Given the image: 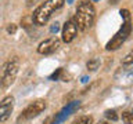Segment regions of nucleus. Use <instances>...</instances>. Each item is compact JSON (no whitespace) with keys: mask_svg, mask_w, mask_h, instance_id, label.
<instances>
[{"mask_svg":"<svg viewBox=\"0 0 133 124\" xmlns=\"http://www.w3.org/2000/svg\"><path fill=\"white\" fill-rule=\"evenodd\" d=\"M118 3H119V0H110V4H112V6H115Z\"/></svg>","mask_w":133,"mask_h":124,"instance_id":"20","label":"nucleus"},{"mask_svg":"<svg viewBox=\"0 0 133 124\" xmlns=\"http://www.w3.org/2000/svg\"><path fill=\"white\" fill-rule=\"evenodd\" d=\"M91 2H100V0H91Z\"/></svg>","mask_w":133,"mask_h":124,"instance_id":"24","label":"nucleus"},{"mask_svg":"<svg viewBox=\"0 0 133 124\" xmlns=\"http://www.w3.org/2000/svg\"><path fill=\"white\" fill-rule=\"evenodd\" d=\"M79 101H72V102H69V103H66V106H64L62 109L58 112V113L56 116H53V124H61V123H64L66 117L71 114V113H74V112H76L79 109Z\"/></svg>","mask_w":133,"mask_h":124,"instance_id":"6","label":"nucleus"},{"mask_svg":"<svg viewBox=\"0 0 133 124\" xmlns=\"http://www.w3.org/2000/svg\"><path fill=\"white\" fill-rule=\"evenodd\" d=\"M82 81H83V83H86V81H87V77H86V76H83V77H82Z\"/></svg>","mask_w":133,"mask_h":124,"instance_id":"21","label":"nucleus"},{"mask_svg":"<svg viewBox=\"0 0 133 124\" xmlns=\"http://www.w3.org/2000/svg\"><path fill=\"white\" fill-rule=\"evenodd\" d=\"M58 47H60V40L56 39V37H50V39H46L37 45V52L42 54V55H49V54L56 52Z\"/></svg>","mask_w":133,"mask_h":124,"instance_id":"7","label":"nucleus"},{"mask_svg":"<svg viewBox=\"0 0 133 124\" xmlns=\"http://www.w3.org/2000/svg\"><path fill=\"white\" fill-rule=\"evenodd\" d=\"M14 109V97L7 95L6 98H3V101L0 102V121H6L12 113Z\"/></svg>","mask_w":133,"mask_h":124,"instance_id":"8","label":"nucleus"},{"mask_svg":"<svg viewBox=\"0 0 133 124\" xmlns=\"http://www.w3.org/2000/svg\"><path fill=\"white\" fill-rule=\"evenodd\" d=\"M96 17V10L93 4L89 2H82L76 8V14H75V24H76L78 29L81 30H86L87 28L91 26Z\"/></svg>","mask_w":133,"mask_h":124,"instance_id":"3","label":"nucleus"},{"mask_svg":"<svg viewBox=\"0 0 133 124\" xmlns=\"http://www.w3.org/2000/svg\"><path fill=\"white\" fill-rule=\"evenodd\" d=\"M72 124H93V117L91 116H81L75 119Z\"/></svg>","mask_w":133,"mask_h":124,"instance_id":"10","label":"nucleus"},{"mask_svg":"<svg viewBox=\"0 0 133 124\" xmlns=\"http://www.w3.org/2000/svg\"><path fill=\"white\" fill-rule=\"evenodd\" d=\"M62 73H64V69L60 68V69H57L56 72H54V73L51 74V76L49 77V79H50V80H58V79H60V76H61Z\"/></svg>","mask_w":133,"mask_h":124,"instance_id":"15","label":"nucleus"},{"mask_svg":"<svg viewBox=\"0 0 133 124\" xmlns=\"http://www.w3.org/2000/svg\"><path fill=\"white\" fill-rule=\"evenodd\" d=\"M58 30H60V24H58V22H54L51 26H50V33H53V35H54V33H57Z\"/></svg>","mask_w":133,"mask_h":124,"instance_id":"16","label":"nucleus"},{"mask_svg":"<svg viewBox=\"0 0 133 124\" xmlns=\"http://www.w3.org/2000/svg\"><path fill=\"white\" fill-rule=\"evenodd\" d=\"M121 15H122V18H123V24H122V26H121L119 30L115 33V36L107 43L105 48L108 50V51L118 50L121 45L126 41L128 36L130 35V32H132V21H130V14H129V10H126V8L121 10Z\"/></svg>","mask_w":133,"mask_h":124,"instance_id":"1","label":"nucleus"},{"mask_svg":"<svg viewBox=\"0 0 133 124\" xmlns=\"http://www.w3.org/2000/svg\"><path fill=\"white\" fill-rule=\"evenodd\" d=\"M132 64H133V50L129 54H126L122 59V65H132Z\"/></svg>","mask_w":133,"mask_h":124,"instance_id":"14","label":"nucleus"},{"mask_svg":"<svg viewBox=\"0 0 133 124\" xmlns=\"http://www.w3.org/2000/svg\"><path fill=\"white\" fill-rule=\"evenodd\" d=\"M17 32V25L15 24H10L7 26V33H10V35H14Z\"/></svg>","mask_w":133,"mask_h":124,"instance_id":"17","label":"nucleus"},{"mask_svg":"<svg viewBox=\"0 0 133 124\" xmlns=\"http://www.w3.org/2000/svg\"><path fill=\"white\" fill-rule=\"evenodd\" d=\"M75 2V0H66V3H68V4H72Z\"/></svg>","mask_w":133,"mask_h":124,"instance_id":"22","label":"nucleus"},{"mask_svg":"<svg viewBox=\"0 0 133 124\" xmlns=\"http://www.w3.org/2000/svg\"><path fill=\"white\" fill-rule=\"evenodd\" d=\"M46 107H47V103H46V101H43V99L33 101L22 110V113L18 116L17 121L21 123V121H26V120H31L33 117H36V116H39Z\"/></svg>","mask_w":133,"mask_h":124,"instance_id":"5","label":"nucleus"},{"mask_svg":"<svg viewBox=\"0 0 133 124\" xmlns=\"http://www.w3.org/2000/svg\"><path fill=\"white\" fill-rule=\"evenodd\" d=\"M25 2H26L28 7H32V6H35V4H37V3H40L42 0H25Z\"/></svg>","mask_w":133,"mask_h":124,"instance_id":"18","label":"nucleus"},{"mask_svg":"<svg viewBox=\"0 0 133 124\" xmlns=\"http://www.w3.org/2000/svg\"><path fill=\"white\" fill-rule=\"evenodd\" d=\"M122 121L125 124H133V113H130V112H123L122 113Z\"/></svg>","mask_w":133,"mask_h":124,"instance_id":"12","label":"nucleus"},{"mask_svg":"<svg viewBox=\"0 0 133 124\" xmlns=\"http://www.w3.org/2000/svg\"><path fill=\"white\" fill-rule=\"evenodd\" d=\"M86 66H87V69H89L90 72H94V70H97L98 66H100V59L98 58H93V59L87 61Z\"/></svg>","mask_w":133,"mask_h":124,"instance_id":"11","label":"nucleus"},{"mask_svg":"<svg viewBox=\"0 0 133 124\" xmlns=\"http://www.w3.org/2000/svg\"><path fill=\"white\" fill-rule=\"evenodd\" d=\"M97 124H108V123H107V121H98Z\"/></svg>","mask_w":133,"mask_h":124,"instance_id":"23","label":"nucleus"},{"mask_svg":"<svg viewBox=\"0 0 133 124\" xmlns=\"http://www.w3.org/2000/svg\"><path fill=\"white\" fill-rule=\"evenodd\" d=\"M76 33H78V26L75 24V21L68 19L64 24V26H62V41L64 43H71L75 39Z\"/></svg>","mask_w":133,"mask_h":124,"instance_id":"9","label":"nucleus"},{"mask_svg":"<svg viewBox=\"0 0 133 124\" xmlns=\"http://www.w3.org/2000/svg\"><path fill=\"white\" fill-rule=\"evenodd\" d=\"M17 74H18V61L17 59L7 61L0 70V86L3 88L10 87L14 83Z\"/></svg>","mask_w":133,"mask_h":124,"instance_id":"4","label":"nucleus"},{"mask_svg":"<svg viewBox=\"0 0 133 124\" xmlns=\"http://www.w3.org/2000/svg\"><path fill=\"white\" fill-rule=\"evenodd\" d=\"M64 3H65V0H46L44 3H42L33 11V15H32L33 24L35 25H44L51 18L53 12L60 10L64 6Z\"/></svg>","mask_w":133,"mask_h":124,"instance_id":"2","label":"nucleus"},{"mask_svg":"<svg viewBox=\"0 0 133 124\" xmlns=\"http://www.w3.org/2000/svg\"><path fill=\"white\" fill-rule=\"evenodd\" d=\"M43 124H53V116H51V117H47V119H46V121H44Z\"/></svg>","mask_w":133,"mask_h":124,"instance_id":"19","label":"nucleus"},{"mask_svg":"<svg viewBox=\"0 0 133 124\" xmlns=\"http://www.w3.org/2000/svg\"><path fill=\"white\" fill-rule=\"evenodd\" d=\"M105 117L108 119V120H111V121H116L118 120V114H116V112L114 110V109H108V110H105Z\"/></svg>","mask_w":133,"mask_h":124,"instance_id":"13","label":"nucleus"}]
</instances>
